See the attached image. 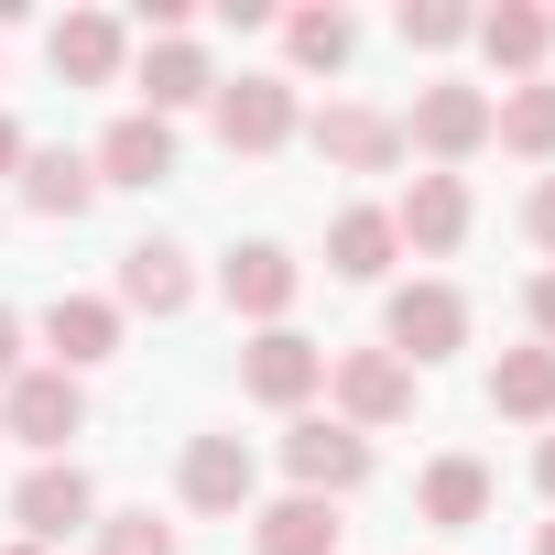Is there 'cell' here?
Wrapping results in <instances>:
<instances>
[{
    "instance_id": "33",
    "label": "cell",
    "mask_w": 555,
    "mask_h": 555,
    "mask_svg": "<svg viewBox=\"0 0 555 555\" xmlns=\"http://www.w3.org/2000/svg\"><path fill=\"white\" fill-rule=\"evenodd\" d=\"M533 555H555V522H544V544H533Z\"/></svg>"
},
{
    "instance_id": "13",
    "label": "cell",
    "mask_w": 555,
    "mask_h": 555,
    "mask_svg": "<svg viewBox=\"0 0 555 555\" xmlns=\"http://www.w3.org/2000/svg\"><path fill=\"white\" fill-rule=\"evenodd\" d=\"M218 284H229V306H240V317H284V306H295V250L250 240V250H229Z\"/></svg>"
},
{
    "instance_id": "9",
    "label": "cell",
    "mask_w": 555,
    "mask_h": 555,
    "mask_svg": "<svg viewBox=\"0 0 555 555\" xmlns=\"http://www.w3.org/2000/svg\"><path fill=\"white\" fill-rule=\"evenodd\" d=\"M88 164H99V185H164V175H175V131H164L153 109H131V120H109V142H99Z\"/></svg>"
},
{
    "instance_id": "25",
    "label": "cell",
    "mask_w": 555,
    "mask_h": 555,
    "mask_svg": "<svg viewBox=\"0 0 555 555\" xmlns=\"http://www.w3.org/2000/svg\"><path fill=\"white\" fill-rule=\"evenodd\" d=\"M284 44H295V66H349V44H360V34H349V12H295V23H284Z\"/></svg>"
},
{
    "instance_id": "30",
    "label": "cell",
    "mask_w": 555,
    "mask_h": 555,
    "mask_svg": "<svg viewBox=\"0 0 555 555\" xmlns=\"http://www.w3.org/2000/svg\"><path fill=\"white\" fill-rule=\"evenodd\" d=\"M522 218H533V240H544V250H555V175H544V185H533V207H522Z\"/></svg>"
},
{
    "instance_id": "4",
    "label": "cell",
    "mask_w": 555,
    "mask_h": 555,
    "mask_svg": "<svg viewBox=\"0 0 555 555\" xmlns=\"http://www.w3.org/2000/svg\"><path fill=\"white\" fill-rule=\"evenodd\" d=\"M403 142H425L436 164H468V153L490 142V99H479V88H425L414 120H403Z\"/></svg>"
},
{
    "instance_id": "6",
    "label": "cell",
    "mask_w": 555,
    "mask_h": 555,
    "mask_svg": "<svg viewBox=\"0 0 555 555\" xmlns=\"http://www.w3.org/2000/svg\"><path fill=\"white\" fill-rule=\"evenodd\" d=\"M295 131V88L284 77H240V88H218V142L229 153H272Z\"/></svg>"
},
{
    "instance_id": "21",
    "label": "cell",
    "mask_w": 555,
    "mask_h": 555,
    "mask_svg": "<svg viewBox=\"0 0 555 555\" xmlns=\"http://www.w3.org/2000/svg\"><path fill=\"white\" fill-rule=\"evenodd\" d=\"M250 544H261V555H327V544H338V512L295 490V501H272V512H261V533H250Z\"/></svg>"
},
{
    "instance_id": "20",
    "label": "cell",
    "mask_w": 555,
    "mask_h": 555,
    "mask_svg": "<svg viewBox=\"0 0 555 555\" xmlns=\"http://www.w3.org/2000/svg\"><path fill=\"white\" fill-rule=\"evenodd\" d=\"M490 414H522V425H544V414H555V349H512V360L490 371Z\"/></svg>"
},
{
    "instance_id": "34",
    "label": "cell",
    "mask_w": 555,
    "mask_h": 555,
    "mask_svg": "<svg viewBox=\"0 0 555 555\" xmlns=\"http://www.w3.org/2000/svg\"><path fill=\"white\" fill-rule=\"evenodd\" d=\"M12 555H44V544H12Z\"/></svg>"
},
{
    "instance_id": "17",
    "label": "cell",
    "mask_w": 555,
    "mask_h": 555,
    "mask_svg": "<svg viewBox=\"0 0 555 555\" xmlns=\"http://www.w3.org/2000/svg\"><path fill=\"white\" fill-rule=\"evenodd\" d=\"M142 99H153V120H164V109H185V99H218V77H207V55H196L185 34H164V44L142 55Z\"/></svg>"
},
{
    "instance_id": "19",
    "label": "cell",
    "mask_w": 555,
    "mask_h": 555,
    "mask_svg": "<svg viewBox=\"0 0 555 555\" xmlns=\"http://www.w3.org/2000/svg\"><path fill=\"white\" fill-rule=\"evenodd\" d=\"M468 34H479V44H490V66H512V77H533V66H544V44H555V23H544V12H522V0L479 12Z\"/></svg>"
},
{
    "instance_id": "11",
    "label": "cell",
    "mask_w": 555,
    "mask_h": 555,
    "mask_svg": "<svg viewBox=\"0 0 555 555\" xmlns=\"http://www.w3.org/2000/svg\"><path fill=\"white\" fill-rule=\"evenodd\" d=\"M392 240H414V250H457V240H468V185H457V175H414V196L392 207Z\"/></svg>"
},
{
    "instance_id": "2",
    "label": "cell",
    "mask_w": 555,
    "mask_h": 555,
    "mask_svg": "<svg viewBox=\"0 0 555 555\" xmlns=\"http://www.w3.org/2000/svg\"><path fill=\"white\" fill-rule=\"evenodd\" d=\"M382 327H392V360H447V349H468V306H457L447 284H403Z\"/></svg>"
},
{
    "instance_id": "28",
    "label": "cell",
    "mask_w": 555,
    "mask_h": 555,
    "mask_svg": "<svg viewBox=\"0 0 555 555\" xmlns=\"http://www.w3.org/2000/svg\"><path fill=\"white\" fill-rule=\"evenodd\" d=\"M12 382H23V317L0 306V392H12Z\"/></svg>"
},
{
    "instance_id": "24",
    "label": "cell",
    "mask_w": 555,
    "mask_h": 555,
    "mask_svg": "<svg viewBox=\"0 0 555 555\" xmlns=\"http://www.w3.org/2000/svg\"><path fill=\"white\" fill-rule=\"evenodd\" d=\"M490 512V468L479 457H436L425 468V522H479Z\"/></svg>"
},
{
    "instance_id": "16",
    "label": "cell",
    "mask_w": 555,
    "mask_h": 555,
    "mask_svg": "<svg viewBox=\"0 0 555 555\" xmlns=\"http://www.w3.org/2000/svg\"><path fill=\"white\" fill-rule=\"evenodd\" d=\"M55 77L109 88V77H120V23H109V12H66V23H55Z\"/></svg>"
},
{
    "instance_id": "23",
    "label": "cell",
    "mask_w": 555,
    "mask_h": 555,
    "mask_svg": "<svg viewBox=\"0 0 555 555\" xmlns=\"http://www.w3.org/2000/svg\"><path fill=\"white\" fill-rule=\"evenodd\" d=\"M392 250H403V240H392V218H382V207H349V218L327 229V261L349 272V284H371V272H382Z\"/></svg>"
},
{
    "instance_id": "8",
    "label": "cell",
    "mask_w": 555,
    "mask_h": 555,
    "mask_svg": "<svg viewBox=\"0 0 555 555\" xmlns=\"http://www.w3.org/2000/svg\"><path fill=\"white\" fill-rule=\"evenodd\" d=\"M338 403H349V425H392V414H414V371L392 360V349H349L338 371Z\"/></svg>"
},
{
    "instance_id": "22",
    "label": "cell",
    "mask_w": 555,
    "mask_h": 555,
    "mask_svg": "<svg viewBox=\"0 0 555 555\" xmlns=\"http://www.w3.org/2000/svg\"><path fill=\"white\" fill-rule=\"evenodd\" d=\"M490 142H512V153H555V88L522 77L512 99H490Z\"/></svg>"
},
{
    "instance_id": "7",
    "label": "cell",
    "mask_w": 555,
    "mask_h": 555,
    "mask_svg": "<svg viewBox=\"0 0 555 555\" xmlns=\"http://www.w3.org/2000/svg\"><path fill=\"white\" fill-rule=\"evenodd\" d=\"M77 425H88V403H77L66 371H23V382H12V414H0V436H23V447H66Z\"/></svg>"
},
{
    "instance_id": "18",
    "label": "cell",
    "mask_w": 555,
    "mask_h": 555,
    "mask_svg": "<svg viewBox=\"0 0 555 555\" xmlns=\"http://www.w3.org/2000/svg\"><path fill=\"white\" fill-rule=\"evenodd\" d=\"M88 196H99V164H88V153H23V207L77 218Z\"/></svg>"
},
{
    "instance_id": "27",
    "label": "cell",
    "mask_w": 555,
    "mask_h": 555,
    "mask_svg": "<svg viewBox=\"0 0 555 555\" xmlns=\"http://www.w3.org/2000/svg\"><path fill=\"white\" fill-rule=\"evenodd\" d=\"M457 34H468L457 0H403V44H457Z\"/></svg>"
},
{
    "instance_id": "31",
    "label": "cell",
    "mask_w": 555,
    "mask_h": 555,
    "mask_svg": "<svg viewBox=\"0 0 555 555\" xmlns=\"http://www.w3.org/2000/svg\"><path fill=\"white\" fill-rule=\"evenodd\" d=\"M12 164H23V131H12V120H0V175H12Z\"/></svg>"
},
{
    "instance_id": "5",
    "label": "cell",
    "mask_w": 555,
    "mask_h": 555,
    "mask_svg": "<svg viewBox=\"0 0 555 555\" xmlns=\"http://www.w3.org/2000/svg\"><path fill=\"white\" fill-rule=\"evenodd\" d=\"M88 512H99V501H88V479H77L66 457H44V468L12 490V522H23L34 544H66V533H88Z\"/></svg>"
},
{
    "instance_id": "3",
    "label": "cell",
    "mask_w": 555,
    "mask_h": 555,
    "mask_svg": "<svg viewBox=\"0 0 555 555\" xmlns=\"http://www.w3.org/2000/svg\"><path fill=\"white\" fill-rule=\"evenodd\" d=\"M240 382H250V403H306V392L327 382V349L295 338V327H261L250 360H240Z\"/></svg>"
},
{
    "instance_id": "15",
    "label": "cell",
    "mask_w": 555,
    "mask_h": 555,
    "mask_svg": "<svg viewBox=\"0 0 555 555\" xmlns=\"http://www.w3.org/2000/svg\"><path fill=\"white\" fill-rule=\"evenodd\" d=\"M185 501L196 512H240L250 501V447L240 436H196L185 447Z\"/></svg>"
},
{
    "instance_id": "10",
    "label": "cell",
    "mask_w": 555,
    "mask_h": 555,
    "mask_svg": "<svg viewBox=\"0 0 555 555\" xmlns=\"http://www.w3.org/2000/svg\"><path fill=\"white\" fill-rule=\"evenodd\" d=\"M120 306H142V317H185V306H196V272H185V250H175V240L120 250Z\"/></svg>"
},
{
    "instance_id": "32",
    "label": "cell",
    "mask_w": 555,
    "mask_h": 555,
    "mask_svg": "<svg viewBox=\"0 0 555 555\" xmlns=\"http://www.w3.org/2000/svg\"><path fill=\"white\" fill-rule=\"evenodd\" d=\"M533 479H544V501H555V436H544V457H533Z\"/></svg>"
},
{
    "instance_id": "26",
    "label": "cell",
    "mask_w": 555,
    "mask_h": 555,
    "mask_svg": "<svg viewBox=\"0 0 555 555\" xmlns=\"http://www.w3.org/2000/svg\"><path fill=\"white\" fill-rule=\"evenodd\" d=\"M99 555H175V533H164L153 512H109V522H99Z\"/></svg>"
},
{
    "instance_id": "14",
    "label": "cell",
    "mask_w": 555,
    "mask_h": 555,
    "mask_svg": "<svg viewBox=\"0 0 555 555\" xmlns=\"http://www.w3.org/2000/svg\"><path fill=\"white\" fill-rule=\"evenodd\" d=\"M317 153L382 175V164H403V120H382V109H327V120H317Z\"/></svg>"
},
{
    "instance_id": "29",
    "label": "cell",
    "mask_w": 555,
    "mask_h": 555,
    "mask_svg": "<svg viewBox=\"0 0 555 555\" xmlns=\"http://www.w3.org/2000/svg\"><path fill=\"white\" fill-rule=\"evenodd\" d=\"M533 338L555 349V272H533Z\"/></svg>"
},
{
    "instance_id": "12",
    "label": "cell",
    "mask_w": 555,
    "mask_h": 555,
    "mask_svg": "<svg viewBox=\"0 0 555 555\" xmlns=\"http://www.w3.org/2000/svg\"><path fill=\"white\" fill-rule=\"evenodd\" d=\"M44 338H55L66 382H77L88 360H109V349H120V306H99V295H55V306H44Z\"/></svg>"
},
{
    "instance_id": "1",
    "label": "cell",
    "mask_w": 555,
    "mask_h": 555,
    "mask_svg": "<svg viewBox=\"0 0 555 555\" xmlns=\"http://www.w3.org/2000/svg\"><path fill=\"white\" fill-rule=\"evenodd\" d=\"M284 468H295V490H306V501H327V490H360V479H371V436H360V425H327V414H306V425L284 436Z\"/></svg>"
}]
</instances>
